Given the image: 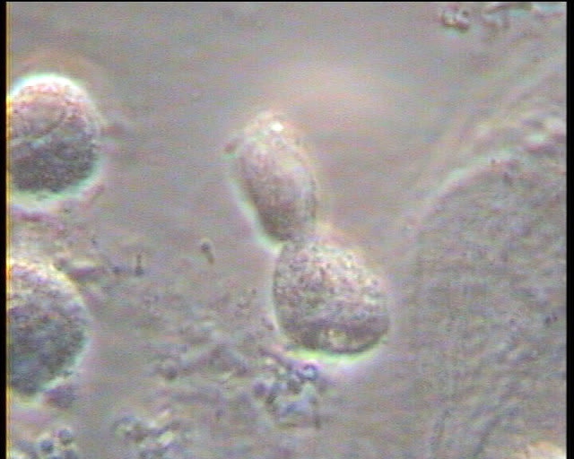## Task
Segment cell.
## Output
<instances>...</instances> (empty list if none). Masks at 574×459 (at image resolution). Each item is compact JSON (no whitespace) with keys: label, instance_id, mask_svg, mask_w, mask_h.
<instances>
[{"label":"cell","instance_id":"obj_2","mask_svg":"<svg viewBox=\"0 0 574 459\" xmlns=\"http://www.w3.org/2000/svg\"><path fill=\"white\" fill-rule=\"evenodd\" d=\"M248 188L268 229L293 237L309 221L314 204L310 173L287 134L258 128L243 153Z\"/></svg>","mask_w":574,"mask_h":459},{"label":"cell","instance_id":"obj_1","mask_svg":"<svg viewBox=\"0 0 574 459\" xmlns=\"http://www.w3.org/2000/svg\"><path fill=\"white\" fill-rule=\"evenodd\" d=\"M276 301L288 329L336 354L372 345L383 331V301L351 254L328 246L295 247L277 271Z\"/></svg>","mask_w":574,"mask_h":459}]
</instances>
